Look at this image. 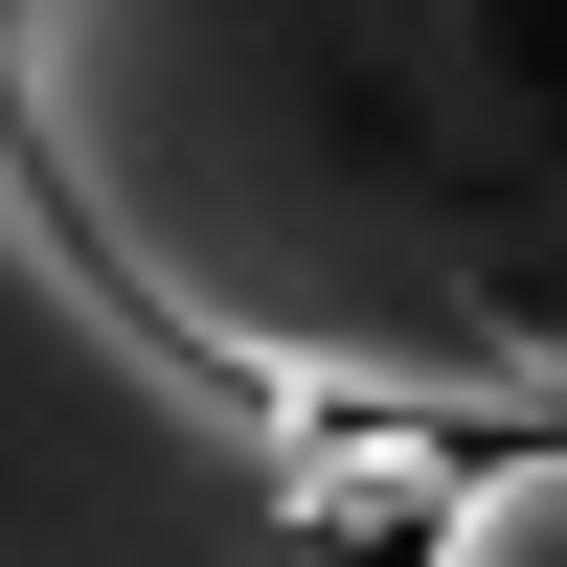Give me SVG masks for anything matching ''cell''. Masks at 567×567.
<instances>
[{
    "label": "cell",
    "mask_w": 567,
    "mask_h": 567,
    "mask_svg": "<svg viewBox=\"0 0 567 567\" xmlns=\"http://www.w3.org/2000/svg\"><path fill=\"white\" fill-rule=\"evenodd\" d=\"M0 114L296 432L567 454V0H0Z\"/></svg>",
    "instance_id": "6da1fadb"
},
{
    "label": "cell",
    "mask_w": 567,
    "mask_h": 567,
    "mask_svg": "<svg viewBox=\"0 0 567 567\" xmlns=\"http://www.w3.org/2000/svg\"><path fill=\"white\" fill-rule=\"evenodd\" d=\"M296 523H318V567L432 545V523H454V454H432V432H296Z\"/></svg>",
    "instance_id": "3957f363"
},
{
    "label": "cell",
    "mask_w": 567,
    "mask_h": 567,
    "mask_svg": "<svg viewBox=\"0 0 567 567\" xmlns=\"http://www.w3.org/2000/svg\"><path fill=\"white\" fill-rule=\"evenodd\" d=\"M432 567H567V454H477L454 523H432Z\"/></svg>",
    "instance_id": "277c9868"
},
{
    "label": "cell",
    "mask_w": 567,
    "mask_h": 567,
    "mask_svg": "<svg viewBox=\"0 0 567 567\" xmlns=\"http://www.w3.org/2000/svg\"><path fill=\"white\" fill-rule=\"evenodd\" d=\"M0 567H318L296 409L227 386L69 227L23 114H0Z\"/></svg>",
    "instance_id": "7a4b0ae2"
}]
</instances>
